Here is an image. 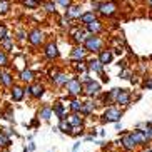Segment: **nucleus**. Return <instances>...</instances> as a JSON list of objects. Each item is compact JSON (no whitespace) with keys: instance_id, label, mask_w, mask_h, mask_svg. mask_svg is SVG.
Here are the masks:
<instances>
[{"instance_id":"1","label":"nucleus","mask_w":152,"mask_h":152,"mask_svg":"<svg viewBox=\"0 0 152 152\" xmlns=\"http://www.w3.org/2000/svg\"><path fill=\"white\" fill-rule=\"evenodd\" d=\"M109 95H110L112 100H115V104H121V105H129L130 104V94L125 89H114Z\"/></svg>"},{"instance_id":"2","label":"nucleus","mask_w":152,"mask_h":152,"mask_svg":"<svg viewBox=\"0 0 152 152\" xmlns=\"http://www.w3.org/2000/svg\"><path fill=\"white\" fill-rule=\"evenodd\" d=\"M102 117H104L102 119L104 122H119L121 117H122V112L119 110V109H115V107H109V109H105V112H104Z\"/></svg>"},{"instance_id":"3","label":"nucleus","mask_w":152,"mask_h":152,"mask_svg":"<svg viewBox=\"0 0 152 152\" xmlns=\"http://www.w3.org/2000/svg\"><path fill=\"white\" fill-rule=\"evenodd\" d=\"M82 92H85L87 95H95L100 92V84L99 82H94V80H90V79H87L85 80V85H82Z\"/></svg>"},{"instance_id":"4","label":"nucleus","mask_w":152,"mask_h":152,"mask_svg":"<svg viewBox=\"0 0 152 152\" xmlns=\"http://www.w3.org/2000/svg\"><path fill=\"white\" fill-rule=\"evenodd\" d=\"M23 92L35 99H40L44 95V85L42 84H34V85H28L27 89H23Z\"/></svg>"},{"instance_id":"5","label":"nucleus","mask_w":152,"mask_h":152,"mask_svg":"<svg viewBox=\"0 0 152 152\" xmlns=\"http://www.w3.org/2000/svg\"><path fill=\"white\" fill-rule=\"evenodd\" d=\"M100 47H102V42H100V39L99 37H87V40H85V49L87 50H92V52H97V50H100Z\"/></svg>"},{"instance_id":"6","label":"nucleus","mask_w":152,"mask_h":152,"mask_svg":"<svg viewBox=\"0 0 152 152\" xmlns=\"http://www.w3.org/2000/svg\"><path fill=\"white\" fill-rule=\"evenodd\" d=\"M67 90L70 95H79L82 92V84L79 79H72V80L67 82Z\"/></svg>"},{"instance_id":"7","label":"nucleus","mask_w":152,"mask_h":152,"mask_svg":"<svg viewBox=\"0 0 152 152\" xmlns=\"http://www.w3.org/2000/svg\"><path fill=\"white\" fill-rule=\"evenodd\" d=\"M130 137H132V140H134L135 145H144V144H147V137H145V134H144V130H134V132H129Z\"/></svg>"},{"instance_id":"8","label":"nucleus","mask_w":152,"mask_h":152,"mask_svg":"<svg viewBox=\"0 0 152 152\" xmlns=\"http://www.w3.org/2000/svg\"><path fill=\"white\" fill-rule=\"evenodd\" d=\"M99 10H100L104 15H112V14L117 10V5L114 4V2H107V4L99 5Z\"/></svg>"},{"instance_id":"9","label":"nucleus","mask_w":152,"mask_h":152,"mask_svg":"<svg viewBox=\"0 0 152 152\" xmlns=\"http://www.w3.org/2000/svg\"><path fill=\"white\" fill-rule=\"evenodd\" d=\"M121 144L124 145L125 151H134V149H135V144H134V140H132V137H130V134H124V135H122Z\"/></svg>"},{"instance_id":"10","label":"nucleus","mask_w":152,"mask_h":152,"mask_svg":"<svg viewBox=\"0 0 152 152\" xmlns=\"http://www.w3.org/2000/svg\"><path fill=\"white\" fill-rule=\"evenodd\" d=\"M28 40H30V44L34 45H39L42 40H44V35H42L40 30H32L30 35H28Z\"/></svg>"},{"instance_id":"11","label":"nucleus","mask_w":152,"mask_h":152,"mask_svg":"<svg viewBox=\"0 0 152 152\" xmlns=\"http://www.w3.org/2000/svg\"><path fill=\"white\" fill-rule=\"evenodd\" d=\"M52 110H54V114L62 121V119H65V107H64L62 102H55L54 107H52Z\"/></svg>"},{"instance_id":"12","label":"nucleus","mask_w":152,"mask_h":152,"mask_svg":"<svg viewBox=\"0 0 152 152\" xmlns=\"http://www.w3.org/2000/svg\"><path fill=\"white\" fill-rule=\"evenodd\" d=\"M23 89L22 87H18V85H14V89H12V99H14L15 102H20L23 99Z\"/></svg>"},{"instance_id":"13","label":"nucleus","mask_w":152,"mask_h":152,"mask_svg":"<svg viewBox=\"0 0 152 152\" xmlns=\"http://www.w3.org/2000/svg\"><path fill=\"white\" fill-rule=\"evenodd\" d=\"M99 62L102 64V65H107V64L112 62V54L109 50H102L100 55H99Z\"/></svg>"},{"instance_id":"14","label":"nucleus","mask_w":152,"mask_h":152,"mask_svg":"<svg viewBox=\"0 0 152 152\" xmlns=\"http://www.w3.org/2000/svg\"><path fill=\"white\" fill-rule=\"evenodd\" d=\"M45 55L49 58H55L58 55V50H57V45L55 44H49L45 47Z\"/></svg>"},{"instance_id":"15","label":"nucleus","mask_w":152,"mask_h":152,"mask_svg":"<svg viewBox=\"0 0 152 152\" xmlns=\"http://www.w3.org/2000/svg\"><path fill=\"white\" fill-rule=\"evenodd\" d=\"M69 124H70V127H82V117L79 114H72Z\"/></svg>"},{"instance_id":"16","label":"nucleus","mask_w":152,"mask_h":152,"mask_svg":"<svg viewBox=\"0 0 152 152\" xmlns=\"http://www.w3.org/2000/svg\"><path fill=\"white\" fill-rule=\"evenodd\" d=\"M52 79H54V82L57 85H67V82H69V79H67L65 74H57V75H54Z\"/></svg>"},{"instance_id":"17","label":"nucleus","mask_w":152,"mask_h":152,"mask_svg":"<svg viewBox=\"0 0 152 152\" xmlns=\"http://www.w3.org/2000/svg\"><path fill=\"white\" fill-rule=\"evenodd\" d=\"M82 114L84 115H90L92 112H94V104L92 102H82Z\"/></svg>"},{"instance_id":"18","label":"nucleus","mask_w":152,"mask_h":152,"mask_svg":"<svg viewBox=\"0 0 152 152\" xmlns=\"http://www.w3.org/2000/svg\"><path fill=\"white\" fill-rule=\"evenodd\" d=\"M58 129L62 130L64 134H72V127H70V124H69L65 119H62V121H60V124H58Z\"/></svg>"},{"instance_id":"19","label":"nucleus","mask_w":152,"mask_h":152,"mask_svg":"<svg viewBox=\"0 0 152 152\" xmlns=\"http://www.w3.org/2000/svg\"><path fill=\"white\" fill-rule=\"evenodd\" d=\"M0 82H2L4 85H7V87H9V85H12V75H10L9 72L0 74Z\"/></svg>"},{"instance_id":"20","label":"nucleus","mask_w":152,"mask_h":152,"mask_svg":"<svg viewBox=\"0 0 152 152\" xmlns=\"http://www.w3.org/2000/svg\"><path fill=\"white\" fill-rule=\"evenodd\" d=\"M89 69L90 70H94V72H102V64L99 62V60H90Z\"/></svg>"},{"instance_id":"21","label":"nucleus","mask_w":152,"mask_h":152,"mask_svg":"<svg viewBox=\"0 0 152 152\" xmlns=\"http://www.w3.org/2000/svg\"><path fill=\"white\" fill-rule=\"evenodd\" d=\"M32 79H34L32 70H22V74H20V80L22 82H30Z\"/></svg>"},{"instance_id":"22","label":"nucleus","mask_w":152,"mask_h":152,"mask_svg":"<svg viewBox=\"0 0 152 152\" xmlns=\"http://www.w3.org/2000/svg\"><path fill=\"white\" fill-rule=\"evenodd\" d=\"M10 145V139L5 132H0V147H9Z\"/></svg>"},{"instance_id":"23","label":"nucleus","mask_w":152,"mask_h":152,"mask_svg":"<svg viewBox=\"0 0 152 152\" xmlns=\"http://www.w3.org/2000/svg\"><path fill=\"white\" fill-rule=\"evenodd\" d=\"M84 55H85V50H84V49H80V47L74 49V52H72V57L77 58V60H82V58H84Z\"/></svg>"},{"instance_id":"24","label":"nucleus","mask_w":152,"mask_h":152,"mask_svg":"<svg viewBox=\"0 0 152 152\" xmlns=\"http://www.w3.org/2000/svg\"><path fill=\"white\" fill-rule=\"evenodd\" d=\"M39 115H40L42 119H45V121H49L50 115H52V107H42V110H40Z\"/></svg>"},{"instance_id":"25","label":"nucleus","mask_w":152,"mask_h":152,"mask_svg":"<svg viewBox=\"0 0 152 152\" xmlns=\"http://www.w3.org/2000/svg\"><path fill=\"white\" fill-rule=\"evenodd\" d=\"M87 28H89V32L94 34V32H99L102 27H100V22H99V20H94V22H90L89 25H87Z\"/></svg>"},{"instance_id":"26","label":"nucleus","mask_w":152,"mask_h":152,"mask_svg":"<svg viewBox=\"0 0 152 152\" xmlns=\"http://www.w3.org/2000/svg\"><path fill=\"white\" fill-rule=\"evenodd\" d=\"M69 17H80V7H77V5H74V7H70L67 12Z\"/></svg>"},{"instance_id":"27","label":"nucleus","mask_w":152,"mask_h":152,"mask_svg":"<svg viewBox=\"0 0 152 152\" xmlns=\"http://www.w3.org/2000/svg\"><path fill=\"white\" fill-rule=\"evenodd\" d=\"M80 18H82V22H84V23H87V25H89L90 22H94V20H95V15L92 14V12H89V14L80 15Z\"/></svg>"},{"instance_id":"28","label":"nucleus","mask_w":152,"mask_h":152,"mask_svg":"<svg viewBox=\"0 0 152 152\" xmlns=\"http://www.w3.org/2000/svg\"><path fill=\"white\" fill-rule=\"evenodd\" d=\"M70 109L74 110V114L80 112L82 110V102H79V100H72V102H70Z\"/></svg>"},{"instance_id":"29","label":"nucleus","mask_w":152,"mask_h":152,"mask_svg":"<svg viewBox=\"0 0 152 152\" xmlns=\"http://www.w3.org/2000/svg\"><path fill=\"white\" fill-rule=\"evenodd\" d=\"M10 9V4L7 0H0V14H5V12H9Z\"/></svg>"},{"instance_id":"30","label":"nucleus","mask_w":152,"mask_h":152,"mask_svg":"<svg viewBox=\"0 0 152 152\" xmlns=\"http://www.w3.org/2000/svg\"><path fill=\"white\" fill-rule=\"evenodd\" d=\"M23 4L27 5V7H30V9H34V7H37V5L40 4V0H23Z\"/></svg>"},{"instance_id":"31","label":"nucleus","mask_w":152,"mask_h":152,"mask_svg":"<svg viewBox=\"0 0 152 152\" xmlns=\"http://www.w3.org/2000/svg\"><path fill=\"white\" fill-rule=\"evenodd\" d=\"M144 134H145L147 140H152V125L151 124H147V127H145V130H144Z\"/></svg>"},{"instance_id":"32","label":"nucleus","mask_w":152,"mask_h":152,"mask_svg":"<svg viewBox=\"0 0 152 152\" xmlns=\"http://www.w3.org/2000/svg\"><path fill=\"white\" fill-rule=\"evenodd\" d=\"M2 44H4V47H5V49L12 50V40H10V37H9V35L5 37L4 40H2Z\"/></svg>"},{"instance_id":"33","label":"nucleus","mask_w":152,"mask_h":152,"mask_svg":"<svg viewBox=\"0 0 152 152\" xmlns=\"http://www.w3.org/2000/svg\"><path fill=\"white\" fill-rule=\"evenodd\" d=\"M2 65H7V55L0 50V67H2Z\"/></svg>"},{"instance_id":"34","label":"nucleus","mask_w":152,"mask_h":152,"mask_svg":"<svg viewBox=\"0 0 152 152\" xmlns=\"http://www.w3.org/2000/svg\"><path fill=\"white\" fill-rule=\"evenodd\" d=\"M5 37H7V28L5 25H0V40H4Z\"/></svg>"},{"instance_id":"35","label":"nucleus","mask_w":152,"mask_h":152,"mask_svg":"<svg viewBox=\"0 0 152 152\" xmlns=\"http://www.w3.org/2000/svg\"><path fill=\"white\" fill-rule=\"evenodd\" d=\"M121 77H122V79H129V77H130V70H127V69H125V70L121 74Z\"/></svg>"},{"instance_id":"36","label":"nucleus","mask_w":152,"mask_h":152,"mask_svg":"<svg viewBox=\"0 0 152 152\" xmlns=\"http://www.w3.org/2000/svg\"><path fill=\"white\" fill-rule=\"evenodd\" d=\"M57 2L62 5V7H69V5H70V0H57Z\"/></svg>"},{"instance_id":"37","label":"nucleus","mask_w":152,"mask_h":152,"mask_svg":"<svg viewBox=\"0 0 152 152\" xmlns=\"http://www.w3.org/2000/svg\"><path fill=\"white\" fill-rule=\"evenodd\" d=\"M45 10H47V12H54V5L52 4H45Z\"/></svg>"},{"instance_id":"38","label":"nucleus","mask_w":152,"mask_h":152,"mask_svg":"<svg viewBox=\"0 0 152 152\" xmlns=\"http://www.w3.org/2000/svg\"><path fill=\"white\" fill-rule=\"evenodd\" d=\"M145 87H147V89H151V87H152V80H149L147 84H145Z\"/></svg>"},{"instance_id":"39","label":"nucleus","mask_w":152,"mask_h":152,"mask_svg":"<svg viewBox=\"0 0 152 152\" xmlns=\"http://www.w3.org/2000/svg\"><path fill=\"white\" fill-rule=\"evenodd\" d=\"M145 152H152V149H149V151H145Z\"/></svg>"},{"instance_id":"40","label":"nucleus","mask_w":152,"mask_h":152,"mask_svg":"<svg viewBox=\"0 0 152 152\" xmlns=\"http://www.w3.org/2000/svg\"><path fill=\"white\" fill-rule=\"evenodd\" d=\"M149 4H151V5H152V0H149Z\"/></svg>"}]
</instances>
